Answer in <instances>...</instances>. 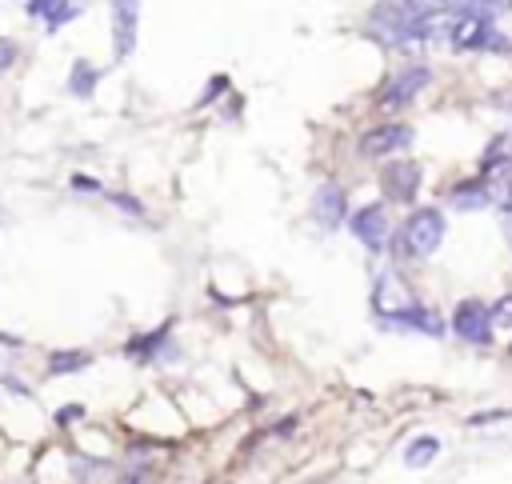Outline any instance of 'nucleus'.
<instances>
[{
    "label": "nucleus",
    "instance_id": "1",
    "mask_svg": "<svg viewBox=\"0 0 512 484\" xmlns=\"http://www.w3.org/2000/svg\"><path fill=\"white\" fill-rule=\"evenodd\" d=\"M440 240H444V216L436 208H420V212H412L404 220V228L396 236V252L424 260V256H432L440 248Z\"/></svg>",
    "mask_w": 512,
    "mask_h": 484
},
{
    "label": "nucleus",
    "instance_id": "2",
    "mask_svg": "<svg viewBox=\"0 0 512 484\" xmlns=\"http://www.w3.org/2000/svg\"><path fill=\"white\" fill-rule=\"evenodd\" d=\"M448 40H452V48H460V52H464V48H492V52L504 48V36L492 32L488 16H456L452 28H448Z\"/></svg>",
    "mask_w": 512,
    "mask_h": 484
},
{
    "label": "nucleus",
    "instance_id": "3",
    "mask_svg": "<svg viewBox=\"0 0 512 484\" xmlns=\"http://www.w3.org/2000/svg\"><path fill=\"white\" fill-rule=\"evenodd\" d=\"M452 332L468 344H488L492 336V308H484L480 300H460L456 316H452Z\"/></svg>",
    "mask_w": 512,
    "mask_h": 484
},
{
    "label": "nucleus",
    "instance_id": "4",
    "mask_svg": "<svg viewBox=\"0 0 512 484\" xmlns=\"http://www.w3.org/2000/svg\"><path fill=\"white\" fill-rule=\"evenodd\" d=\"M428 84V68L424 64H412V68H404V72H396L388 84H384V92H380V104H408L420 88Z\"/></svg>",
    "mask_w": 512,
    "mask_h": 484
},
{
    "label": "nucleus",
    "instance_id": "5",
    "mask_svg": "<svg viewBox=\"0 0 512 484\" xmlns=\"http://www.w3.org/2000/svg\"><path fill=\"white\" fill-rule=\"evenodd\" d=\"M408 140H412V128H404V124H380V128H372V132L360 136V152L364 156H388V152H400Z\"/></svg>",
    "mask_w": 512,
    "mask_h": 484
},
{
    "label": "nucleus",
    "instance_id": "6",
    "mask_svg": "<svg viewBox=\"0 0 512 484\" xmlns=\"http://www.w3.org/2000/svg\"><path fill=\"white\" fill-rule=\"evenodd\" d=\"M372 304H376V312H380V316H392V320H400L404 312H412V308H416V304H412V296H408V288H404L396 276H384V280L376 284Z\"/></svg>",
    "mask_w": 512,
    "mask_h": 484
},
{
    "label": "nucleus",
    "instance_id": "7",
    "mask_svg": "<svg viewBox=\"0 0 512 484\" xmlns=\"http://www.w3.org/2000/svg\"><path fill=\"white\" fill-rule=\"evenodd\" d=\"M380 184H384V192H388V200H400V204H408L412 196H416V188H420V168L416 164H388L384 168V176H380Z\"/></svg>",
    "mask_w": 512,
    "mask_h": 484
},
{
    "label": "nucleus",
    "instance_id": "8",
    "mask_svg": "<svg viewBox=\"0 0 512 484\" xmlns=\"http://www.w3.org/2000/svg\"><path fill=\"white\" fill-rule=\"evenodd\" d=\"M136 8L140 0H112V40H116V56H128L136 44Z\"/></svg>",
    "mask_w": 512,
    "mask_h": 484
},
{
    "label": "nucleus",
    "instance_id": "9",
    "mask_svg": "<svg viewBox=\"0 0 512 484\" xmlns=\"http://www.w3.org/2000/svg\"><path fill=\"white\" fill-rule=\"evenodd\" d=\"M352 236H356L360 244H368V248H380L384 236H388V216H384V208H380V204L360 208V212L352 216Z\"/></svg>",
    "mask_w": 512,
    "mask_h": 484
},
{
    "label": "nucleus",
    "instance_id": "10",
    "mask_svg": "<svg viewBox=\"0 0 512 484\" xmlns=\"http://www.w3.org/2000/svg\"><path fill=\"white\" fill-rule=\"evenodd\" d=\"M312 216H316L324 228H336V224L344 220V192H340L336 184H324V188L316 192V200H312Z\"/></svg>",
    "mask_w": 512,
    "mask_h": 484
},
{
    "label": "nucleus",
    "instance_id": "11",
    "mask_svg": "<svg viewBox=\"0 0 512 484\" xmlns=\"http://www.w3.org/2000/svg\"><path fill=\"white\" fill-rule=\"evenodd\" d=\"M452 204H456V208L476 212V208L492 204V192H488V184H484V180H468V184H460V188L452 192Z\"/></svg>",
    "mask_w": 512,
    "mask_h": 484
},
{
    "label": "nucleus",
    "instance_id": "12",
    "mask_svg": "<svg viewBox=\"0 0 512 484\" xmlns=\"http://www.w3.org/2000/svg\"><path fill=\"white\" fill-rule=\"evenodd\" d=\"M436 452H440V440H436V436H416V440L404 448V464H408V468H424V464L436 460Z\"/></svg>",
    "mask_w": 512,
    "mask_h": 484
},
{
    "label": "nucleus",
    "instance_id": "13",
    "mask_svg": "<svg viewBox=\"0 0 512 484\" xmlns=\"http://www.w3.org/2000/svg\"><path fill=\"white\" fill-rule=\"evenodd\" d=\"M400 324H412V328H420V332H428V336H440V332H444L440 316H436V312H428V308H412V312H404V316H400Z\"/></svg>",
    "mask_w": 512,
    "mask_h": 484
},
{
    "label": "nucleus",
    "instance_id": "14",
    "mask_svg": "<svg viewBox=\"0 0 512 484\" xmlns=\"http://www.w3.org/2000/svg\"><path fill=\"white\" fill-rule=\"evenodd\" d=\"M88 364V352H56L52 360H48V372H76V368H84Z\"/></svg>",
    "mask_w": 512,
    "mask_h": 484
},
{
    "label": "nucleus",
    "instance_id": "15",
    "mask_svg": "<svg viewBox=\"0 0 512 484\" xmlns=\"http://www.w3.org/2000/svg\"><path fill=\"white\" fill-rule=\"evenodd\" d=\"M92 84H96V72H92V64H76V68H72V80H68V88H72L76 96H88V92H92Z\"/></svg>",
    "mask_w": 512,
    "mask_h": 484
},
{
    "label": "nucleus",
    "instance_id": "16",
    "mask_svg": "<svg viewBox=\"0 0 512 484\" xmlns=\"http://www.w3.org/2000/svg\"><path fill=\"white\" fill-rule=\"evenodd\" d=\"M492 328L512 332V292H508V296H500V300L492 304Z\"/></svg>",
    "mask_w": 512,
    "mask_h": 484
},
{
    "label": "nucleus",
    "instance_id": "17",
    "mask_svg": "<svg viewBox=\"0 0 512 484\" xmlns=\"http://www.w3.org/2000/svg\"><path fill=\"white\" fill-rule=\"evenodd\" d=\"M444 4H448V0H404V8H408V12H416V16H428V12L436 16Z\"/></svg>",
    "mask_w": 512,
    "mask_h": 484
},
{
    "label": "nucleus",
    "instance_id": "18",
    "mask_svg": "<svg viewBox=\"0 0 512 484\" xmlns=\"http://www.w3.org/2000/svg\"><path fill=\"white\" fill-rule=\"evenodd\" d=\"M12 52H16V48H12V40H0V68L12 60Z\"/></svg>",
    "mask_w": 512,
    "mask_h": 484
}]
</instances>
